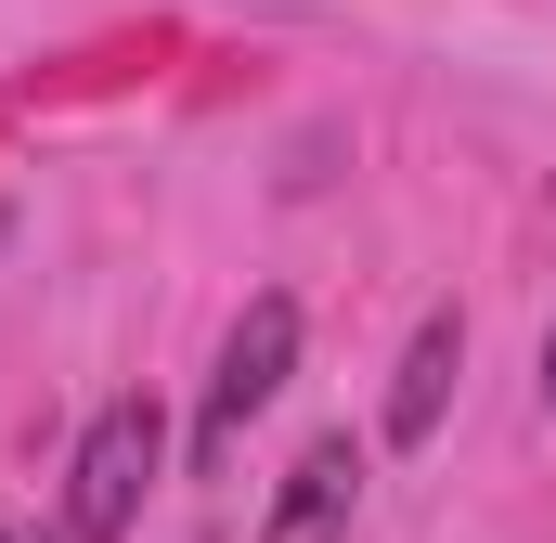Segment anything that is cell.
Returning a JSON list of instances; mask_svg holds the SVG:
<instances>
[{
    "mask_svg": "<svg viewBox=\"0 0 556 543\" xmlns=\"http://www.w3.org/2000/svg\"><path fill=\"white\" fill-rule=\"evenodd\" d=\"M453 376H466V311H427V324H415V350H402V376H389V440H402V453L440 427Z\"/></svg>",
    "mask_w": 556,
    "mask_h": 543,
    "instance_id": "cell-4",
    "label": "cell"
},
{
    "mask_svg": "<svg viewBox=\"0 0 556 543\" xmlns=\"http://www.w3.org/2000/svg\"><path fill=\"white\" fill-rule=\"evenodd\" d=\"M544 414H556V324H544Z\"/></svg>",
    "mask_w": 556,
    "mask_h": 543,
    "instance_id": "cell-5",
    "label": "cell"
},
{
    "mask_svg": "<svg viewBox=\"0 0 556 543\" xmlns=\"http://www.w3.org/2000/svg\"><path fill=\"white\" fill-rule=\"evenodd\" d=\"M155 453H168V414L142 402V389L91 414V427H78V466H65V543H117V531H130Z\"/></svg>",
    "mask_w": 556,
    "mask_h": 543,
    "instance_id": "cell-1",
    "label": "cell"
},
{
    "mask_svg": "<svg viewBox=\"0 0 556 543\" xmlns=\"http://www.w3.org/2000/svg\"><path fill=\"white\" fill-rule=\"evenodd\" d=\"M298 376V298H247V324L220 337V376H207V414H194V466L220 479L247 453V427L273 414V389Z\"/></svg>",
    "mask_w": 556,
    "mask_h": 543,
    "instance_id": "cell-2",
    "label": "cell"
},
{
    "mask_svg": "<svg viewBox=\"0 0 556 543\" xmlns=\"http://www.w3.org/2000/svg\"><path fill=\"white\" fill-rule=\"evenodd\" d=\"M350 505H363V453H350V440H311V453L285 466L260 543H350Z\"/></svg>",
    "mask_w": 556,
    "mask_h": 543,
    "instance_id": "cell-3",
    "label": "cell"
},
{
    "mask_svg": "<svg viewBox=\"0 0 556 543\" xmlns=\"http://www.w3.org/2000/svg\"><path fill=\"white\" fill-rule=\"evenodd\" d=\"M0 543H13V531H0Z\"/></svg>",
    "mask_w": 556,
    "mask_h": 543,
    "instance_id": "cell-6",
    "label": "cell"
}]
</instances>
